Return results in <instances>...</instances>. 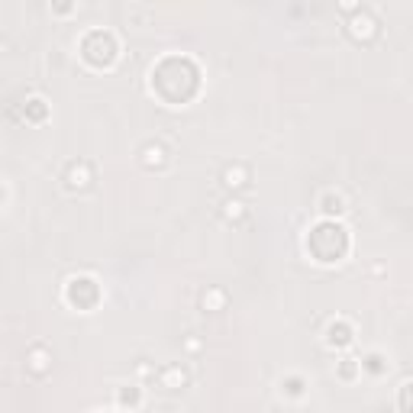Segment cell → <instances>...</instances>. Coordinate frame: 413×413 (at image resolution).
Returning a JSON list of instances; mask_svg holds the SVG:
<instances>
[{"mask_svg": "<svg viewBox=\"0 0 413 413\" xmlns=\"http://www.w3.org/2000/svg\"><path fill=\"white\" fill-rule=\"evenodd\" d=\"M226 216H242V203H239V200H229V203H226Z\"/></svg>", "mask_w": 413, "mask_h": 413, "instance_id": "obj_2", "label": "cell"}, {"mask_svg": "<svg viewBox=\"0 0 413 413\" xmlns=\"http://www.w3.org/2000/svg\"><path fill=\"white\" fill-rule=\"evenodd\" d=\"M87 165H81V168H78V165H71V171H68V184L71 187H87Z\"/></svg>", "mask_w": 413, "mask_h": 413, "instance_id": "obj_1", "label": "cell"}]
</instances>
